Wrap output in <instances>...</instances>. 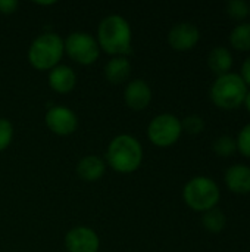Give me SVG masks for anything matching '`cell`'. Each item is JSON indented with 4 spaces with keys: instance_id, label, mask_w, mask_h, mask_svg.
<instances>
[{
    "instance_id": "6da1fadb",
    "label": "cell",
    "mask_w": 250,
    "mask_h": 252,
    "mask_svg": "<svg viewBox=\"0 0 250 252\" xmlns=\"http://www.w3.org/2000/svg\"><path fill=\"white\" fill-rule=\"evenodd\" d=\"M133 31L128 21L121 15H109L102 19L97 28L99 47L112 56H127L131 53Z\"/></svg>"
},
{
    "instance_id": "7a4b0ae2",
    "label": "cell",
    "mask_w": 250,
    "mask_h": 252,
    "mask_svg": "<svg viewBox=\"0 0 250 252\" xmlns=\"http://www.w3.org/2000/svg\"><path fill=\"white\" fill-rule=\"evenodd\" d=\"M106 161L108 165L116 173H134L141 165L143 148L134 136L119 134L109 143L106 151Z\"/></svg>"
},
{
    "instance_id": "3957f363",
    "label": "cell",
    "mask_w": 250,
    "mask_h": 252,
    "mask_svg": "<svg viewBox=\"0 0 250 252\" xmlns=\"http://www.w3.org/2000/svg\"><path fill=\"white\" fill-rule=\"evenodd\" d=\"M63 53V40L55 32H44L29 44L28 61L37 71H50L59 65Z\"/></svg>"
},
{
    "instance_id": "277c9868",
    "label": "cell",
    "mask_w": 250,
    "mask_h": 252,
    "mask_svg": "<svg viewBox=\"0 0 250 252\" xmlns=\"http://www.w3.org/2000/svg\"><path fill=\"white\" fill-rule=\"evenodd\" d=\"M248 86L236 72L218 75L211 87V99L221 109H236L243 105Z\"/></svg>"
},
{
    "instance_id": "5b68a950",
    "label": "cell",
    "mask_w": 250,
    "mask_h": 252,
    "mask_svg": "<svg viewBox=\"0 0 250 252\" xmlns=\"http://www.w3.org/2000/svg\"><path fill=\"white\" fill-rule=\"evenodd\" d=\"M221 198V190L218 185L206 177V176H196L189 180L183 189V199L194 211L206 213L217 207Z\"/></svg>"
},
{
    "instance_id": "8992f818",
    "label": "cell",
    "mask_w": 250,
    "mask_h": 252,
    "mask_svg": "<svg viewBox=\"0 0 250 252\" xmlns=\"http://www.w3.org/2000/svg\"><path fill=\"white\" fill-rule=\"evenodd\" d=\"M183 133L181 120L174 114H159L155 117L147 127L149 140L159 148H169L178 142Z\"/></svg>"
},
{
    "instance_id": "52a82bcc",
    "label": "cell",
    "mask_w": 250,
    "mask_h": 252,
    "mask_svg": "<svg viewBox=\"0 0 250 252\" xmlns=\"http://www.w3.org/2000/svg\"><path fill=\"white\" fill-rule=\"evenodd\" d=\"M63 44L66 55L80 65H91L99 59L100 47L97 44V40L88 32H71Z\"/></svg>"
},
{
    "instance_id": "ba28073f",
    "label": "cell",
    "mask_w": 250,
    "mask_h": 252,
    "mask_svg": "<svg viewBox=\"0 0 250 252\" xmlns=\"http://www.w3.org/2000/svg\"><path fill=\"white\" fill-rule=\"evenodd\" d=\"M47 128L57 136H69L78 127V118L72 109L63 105H56L47 109L44 115Z\"/></svg>"
},
{
    "instance_id": "9c48e42d",
    "label": "cell",
    "mask_w": 250,
    "mask_h": 252,
    "mask_svg": "<svg viewBox=\"0 0 250 252\" xmlns=\"http://www.w3.org/2000/svg\"><path fill=\"white\" fill-rule=\"evenodd\" d=\"M65 247L68 252H99L100 239L93 229L78 226L66 233Z\"/></svg>"
},
{
    "instance_id": "30bf717a",
    "label": "cell",
    "mask_w": 250,
    "mask_h": 252,
    "mask_svg": "<svg viewBox=\"0 0 250 252\" xmlns=\"http://www.w3.org/2000/svg\"><path fill=\"white\" fill-rule=\"evenodd\" d=\"M200 40L199 28L192 22H178L168 32V43L174 50H192Z\"/></svg>"
},
{
    "instance_id": "8fae6325",
    "label": "cell",
    "mask_w": 250,
    "mask_h": 252,
    "mask_svg": "<svg viewBox=\"0 0 250 252\" xmlns=\"http://www.w3.org/2000/svg\"><path fill=\"white\" fill-rule=\"evenodd\" d=\"M124 99L130 109L143 111L152 102V89L147 81L141 78L131 80L124 90Z\"/></svg>"
},
{
    "instance_id": "7c38bea8",
    "label": "cell",
    "mask_w": 250,
    "mask_h": 252,
    "mask_svg": "<svg viewBox=\"0 0 250 252\" xmlns=\"http://www.w3.org/2000/svg\"><path fill=\"white\" fill-rule=\"evenodd\" d=\"M225 185L228 190L237 195L250 193V167L243 164H234L225 171Z\"/></svg>"
},
{
    "instance_id": "4fadbf2b",
    "label": "cell",
    "mask_w": 250,
    "mask_h": 252,
    "mask_svg": "<svg viewBox=\"0 0 250 252\" xmlns=\"http://www.w3.org/2000/svg\"><path fill=\"white\" fill-rule=\"evenodd\" d=\"M77 84V75L68 65L59 63L49 72V86L53 92L65 94L69 93Z\"/></svg>"
},
{
    "instance_id": "5bb4252c",
    "label": "cell",
    "mask_w": 250,
    "mask_h": 252,
    "mask_svg": "<svg viewBox=\"0 0 250 252\" xmlns=\"http://www.w3.org/2000/svg\"><path fill=\"white\" fill-rule=\"evenodd\" d=\"M105 78L111 84H121L130 78L131 74V62L127 56H113L109 59L103 68Z\"/></svg>"
},
{
    "instance_id": "9a60e30c",
    "label": "cell",
    "mask_w": 250,
    "mask_h": 252,
    "mask_svg": "<svg viewBox=\"0 0 250 252\" xmlns=\"http://www.w3.org/2000/svg\"><path fill=\"white\" fill-rule=\"evenodd\" d=\"M106 171V162L96 155H88L77 164V174L85 182H97Z\"/></svg>"
},
{
    "instance_id": "2e32d148",
    "label": "cell",
    "mask_w": 250,
    "mask_h": 252,
    "mask_svg": "<svg viewBox=\"0 0 250 252\" xmlns=\"http://www.w3.org/2000/svg\"><path fill=\"white\" fill-rule=\"evenodd\" d=\"M208 66L217 75H222L230 72L233 66V55L228 47L217 46L208 55Z\"/></svg>"
},
{
    "instance_id": "e0dca14e",
    "label": "cell",
    "mask_w": 250,
    "mask_h": 252,
    "mask_svg": "<svg viewBox=\"0 0 250 252\" xmlns=\"http://www.w3.org/2000/svg\"><path fill=\"white\" fill-rule=\"evenodd\" d=\"M202 224L203 227L211 233H220L227 226V217L220 208H212L202 216Z\"/></svg>"
},
{
    "instance_id": "ac0fdd59",
    "label": "cell",
    "mask_w": 250,
    "mask_h": 252,
    "mask_svg": "<svg viewBox=\"0 0 250 252\" xmlns=\"http://www.w3.org/2000/svg\"><path fill=\"white\" fill-rule=\"evenodd\" d=\"M230 43L236 50L240 52L250 50V22L239 24L233 28L230 34Z\"/></svg>"
},
{
    "instance_id": "d6986e66",
    "label": "cell",
    "mask_w": 250,
    "mask_h": 252,
    "mask_svg": "<svg viewBox=\"0 0 250 252\" xmlns=\"http://www.w3.org/2000/svg\"><path fill=\"white\" fill-rule=\"evenodd\" d=\"M212 149L218 157L228 158L237 151V143H236V139L233 136L224 134V136H220L214 140Z\"/></svg>"
},
{
    "instance_id": "ffe728a7",
    "label": "cell",
    "mask_w": 250,
    "mask_h": 252,
    "mask_svg": "<svg viewBox=\"0 0 250 252\" xmlns=\"http://www.w3.org/2000/svg\"><path fill=\"white\" fill-rule=\"evenodd\" d=\"M225 10H227L228 16L240 21L249 15V3H246L245 0H231L227 3Z\"/></svg>"
},
{
    "instance_id": "44dd1931",
    "label": "cell",
    "mask_w": 250,
    "mask_h": 252,
    "mask_svg": "<svg viewBox=\"0 0 250 252\" xmlns=\"http://www.w3.org/2000/svg\"><path fill=\"white\" fill-rule=\"evenodd\" d=\"M181 126H183V131L189 134H199L205 128V120L197 114H192L181 121Z\"/></svg>"
},
{
    "instance_id": "7402d4cb",
    "label": "cell",
    "mask_w": 250,
    "mask_h": 252,
    "mask_svg": "<svg viewBox=\"0 0 250 252\" xmlns=\"http://www.w3.org/2000/svg\"><path fill=\"white\" fill-rule=\"evenodd\" d=\"M13 139V126L9 120L0 118V152L7 149Z\"/></svg>"
},
{
    "instance_id": "603a6c76",
    "label": "cell",
    "mask_w": 250,
    "mask_h": 252,
    "mask_svg": "<svg viewBox=\"0 0 250 252\" xmlns=\"http://www.w3.org/2000/svg\"><path fill=\"white\" fill-rule=\"evenodd\" d=\"M236 143H237V151L246 157L250 158V123L246 124L237 134V139H236Z\"/></svg>"
},
{
    "instance_id": "cb8c5ba5",
    "label": "cell",
    "mask_w": 250,
    "mask_h": 252,
    "mask_svg": "<svg viewBox=\"0 0 250 252\" xmlns=\"http://www.w3.org/2000/svg\"><path fill=\"white\" fill-rule=\"evenodd\" d=\"M19 3L18 0H0V13L3 15H12L18 10Z\"/></svg>"
},
{
    "instance_id": "d4e9b609",
    "label": "cell",
    "mask_w": 250,
    "mask_h": 252,
    "mask_svg": "<svg viewBox=\"0 0 250 252\" xmlns=\"http://www.w3.org/2000/svg\"><path fill=\"white\" fill-rule=\"evenodd\" d=\"M240 77L243 78V81L246 83V86H250V55L245 59V62H243V65H242Z\"/></svg>"
},
{
    "instance_id": "484cf974",
    "label": "cell",
    "mask_w": 250,
    "mask_h": 252,
    "mask_svg": "<svg viewBox=\"0 0 250 252\" xmlns=\"http://www.w3.org/2000/svg\"><path fill=\"white\" fill-rule=\"evenodd\" d=\"M245 106H246V109L250 112V90H248V94H246V97H245Z\"/></svg>"
},
{
    "instance_id": "4316f807",
    "label": "cell",
    "mask_w": 250,
    "mask_h": 252,
    "mask_svg": "<svg viewBox=\"0 0 250 252\" xmlns=\"http://www.w3.org/2000/svg\"><path fill=\"white\" fill-rule=\"evenodd\" d=\"M56 1H35V4H40V6H50V4H55Z\"/></svg>"
},
{
    "instance_id": "83f0119b",
    "label": "cell",
    "mask_w": 250,
    "mask_h": 252,
    "mask_svg": "<svg viewBox=\"0 0 250 252\" xmlns=\"http://www.w3.org/2000/svg\"><path fill=\"white\" fill-rule=\"evenodd\" d=\"M249 15H250V3H249Z\"/></svg>"
}]
</instances>
